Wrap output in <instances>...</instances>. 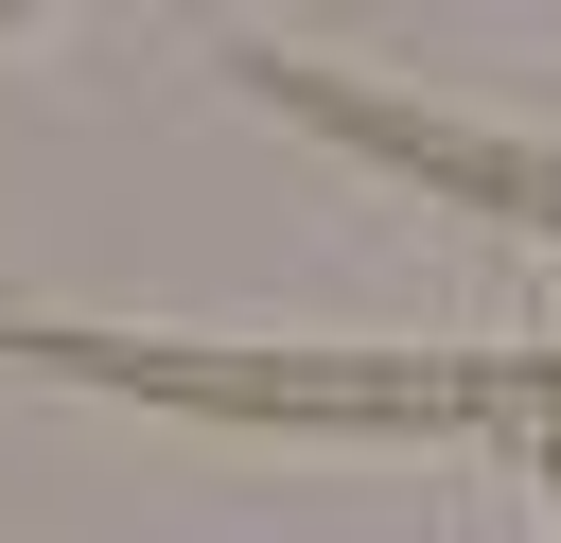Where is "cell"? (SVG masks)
I'll use <instances>...</instances> for the list:
<instances>
[{"instance_id":"cell-1","label":"cell","mask_w":561,"mask_h":543,"mask_svg":"<svg viewBox=\"0 0 561 543\" xmlns=\"http://www.w3.org/2000/svg\"><path fill=\"white\" fill-rule=\"evenodd\" d=\"M35 368L70 385H140V403H193V420H403V438H473V420H561V350H386V368H333V350H158V333H70V315H18Z\"/></svg>"}]
</instances>
